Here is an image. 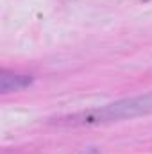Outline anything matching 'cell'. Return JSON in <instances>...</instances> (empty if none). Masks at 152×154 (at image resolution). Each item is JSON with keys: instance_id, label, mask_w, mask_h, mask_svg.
Listing matches in <instances>:
<instances>
[{"instance_id": "6da1fadb", "label": "cell", "mask_w": 152, "mask_h": 154, "mask_svg": "<svg viewBox=\"0 0 152 154\" xmlns=\"http://www.w3.org/2000/svg\"><path fill=\"white\" fill-rule=\"evenodd\" d=\"M143 113H152V95L145 97H136V99H127L116 104H109L102 109H91V111H84L79 115L63 118L61 122L66 124H102V122H111V120H120V118H131L136 115H143Z\"/></svg>"}, {"instance_id": "7a4b0ae2", "label": "cell", "mask_w": 152, "mask_h": 154, "mask_svg": "<svg viewBox=\"0 0 152 154\" xmlns=\"http://www.w3.org/2000/svg\"><path fill=\"white\" fill-rule=\"evenodd\" d=\"M29 84H31V77L27 75H14V74H7V72H2V75H0V86H2L4 93L20 91V90L27 88Z\"/></svg>"}]
</instances>
